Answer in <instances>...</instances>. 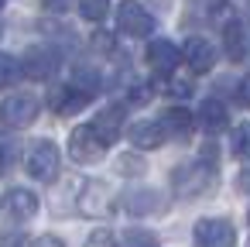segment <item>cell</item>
Wrapping results in <instances>:
<instances>
[{
    "label": "cell",
    "mask_w": 250,
    "mask_h": 247,
    "mask_svg": "<svg viewBox=\"0 0 250 247\" xmlns=\"http://www.w3.org/2000/svg\"><path fill=\"white\" fill-rule=\"evenodd\" d=\"M35 247H65V244H62L59 237H52V233H45V237H38V240H35Z\"/></svg>",
    "instance_id": "83f0119b"
},
{
    "label": "cell",
    "mask_w": 250,
    "mask_h": 247,
    "mask_svg": "<svg viewBox=\"0 0 250 247\" xmlns=\"http://www.w3.org/2000/svg\"><path fill=\"white\" fill-rule=\"evenodd\" d=\"M247 216H250V213H247Z\"/></svg>",
    "instance_id": "836d02e7"
},
{
    "label": "cell",
    "mask_w": 250,
    "mask_h": 247,
    "mask_svg": "<svg viewBox=\"0 0 250 247\" xmlns=\"http://www.w3.org/2000/svg\"><path fill=\"white\" fill-rule=\"evenodd\" d=\"M89 127H93L106 144H113V141L124 134V107H103V110L89 120Z\"/></svg>",
    "instance_id": "7c38bea8"
},
{
    "label": "cell",
    "mask_w": 250,
    "mask_h": 247,
    "mask_svg": "<svg viewBox=\"0 0 250 247\" xmlns=\"http://www.w3.org/2000/svg\"><path fill=\"white\" fill-rule=\"evenodd\" d=\"M79 209H83L86 216H106V213L113 209L110 185H106V182H96V179H89V182L83 185V192H79Z\"/></svg>",
    "instance_id": "52a82bcc"
},
{
    "label": "cell",
    "mask_w": 250,
    "mask_h": 247,
    "mask_svg": "<svg viewBox=\"0 0 250 247\" xmlns=\"http://www.w3.org/2000/svg\"><path fill=\"white\" fill-rule=\"evenodd\" d=\"M0 7H4V0H0Z\"/></svg>",
    "instance_id": "1f68e13d"
},
{
    "label": "cell",
    "mask_w": 250,
    "mask_h": 247,
    "mask_svg": "<svg viewBox=\"0 0 250 247\" xmlns=\"http://www.w3.org/2000/svg\"><path fill=\"white\" fill-rule=\"evenodd\" d=\"M120 199H124V209L134 213V216H147V213L161 209V192L158 189H127Z\"/></svg>",
    "instance_id": "5bb4252c"
},
{
    "label": "cell",
    "mask_w": 250,
    "mask_h": 247,
    "mask_svg": "<svg viewBox=\"0 0 250 247\" xmlns=\"http://www.w3.org/2000/svg\"><path fill=\"white\" fill-rule=\"evenodd\" d=\"M223 48H226L229 62H243L247 59V42H243V24L240 21H229L223 28Z\"/></svg>",
    "instance_id": "e0dca14e"
},
{
    "label": "cell",
    "mask_w": 250,
    "mask_h": 247,
    "mask_svg": "<svg viewBox=\"0 0 250 247\" xmlns=\"http://www.w3.org/2000/svg\"><path fill=\"white\" fill-rule=\"evenodd\" d=\"M236 96H240V103H243V107H250V76H243V79H240Z\"/></svg>",
    "instance_id": "4316f807"
},
{
    "label": "cell",
    "mask_w": 250,
    "mask_h": 247,
    "mask_svg": "<svg viewBox=\"0 0 250 247\" xmlns=\"http://www.w3.org/2000/svg\"><path fill=\"white\" fill-rule=\"evenodd\" d=\"M113 168H117V175H144L147 172V165H144V158L134 151V155H120L117 161H113Z\"/></svg>",
    "instance_id": "44dd1931"
},
{
    "label": "cell",
    "mask_w": 250,
    "mask_h": 247,
    "mask_svg": "<svg viewBox=\"0 0 250 247\" xmlns=\"http://www.w3.org/2000/svg\"><path fill=\"white\" fill-rule=\"evenodd\" d=\"M72 83H76L79 90H86L89 96H96V90H100V72H96L93 66H89V69H86V66H79V69L72 72Z\"/></svg>",
    "instance_id": "ffe728a7"
},
{
    "label": "cell",
    "mask_w": 250,
    "mask_h": 247,
    "mask_svg": "<svg viewBox=\"0 0 250 247\" xmlns=\"http://www.w3.org/2000/svg\"><path fill=\"white\" fill-rule=\"evenodd\" d=\"M4 213H11L18 223H24V220H31L38 213V196L28 192V189H11L4 196Z\"/></svg>",
    "instance_id": "9a60e30c"
},
{
    "label": "cell",
    "mask_w": 250,
    "mask_h": 247,
    "mask_svg": "<svg viewBox=\"0 0 250 247\" xmlns=\"http://www.w3.org/2000/svg\"><path fill=\"white\" fill-rule=\"evenodd\" d=\"M212 182H216V175H212V168L202 165V161H185V165H178V168L171 172V189H175L182 199H192V196L209 192Z\"/></svg>",
    "instance_id": "6da1fadb"
},
{
    "label": "cell",
    "mask_w": 250,
    "mask_h": 247,
    "mask_svg": "<svg viewBox=\"0 0 250 247\" xmlns=\"http://www.w3.org/2000/svg\"><path fill=\"white\" fill-rule=\"evenodd\" d=\"M127 137H130V144H137V151L144 148V151H154V148H161L165 144V127H161V120H141V124H134L130 131H127Z\"/></svg>",
    "instance_id": "4fadbf2b"
},
{
    "label": "cell",
    "mask_w": 250,
    "mask_h": 247,
    "mask_svg": "<svg viewBox=\"0 0 250 247\" xmlns=\"http://www.w3.org/2000/svg\"><path fill=\"white\" fill-rule=\"evenodd\" d=\"M4 168H7V165H4V158H0V172H4Z\"/></svg>",
    "instance_id": "4dcf8cb0"
},
{
    "label": "cell",
    "mask_w": 250,
    "mask_h": 247,
    "mask_svg": "<svg viewBox=\"0 0 250 247\" xmlns=\"http://www.w3.org/2000/svg\"><path fill=\"white\" fill-rule=\"evenodd\" d=\"M55 69H59V52H55V48L35 45V48L24 52V66H21L24 76H31V79H48Z\"/></svg>",
    "instance_id": "ba28073f"
},
{
    "label": "cell",
    "mask_w": 250,
    "mask_h": 247,
    "mask_svg": "<svg viewBox=\"0 0 250 247\" xmlns=\"http://www.w3.org/2000/svg\"><path fill=\"white\" fill-rule=\"evenodd\" d=\"M117 28L120 35H130V38H147L154 31V18L137 4V0H124L117 7Z\"/></svg>",
    "instance_id": "8992f818"
},
{
    "label": "cell",
    "mask_w": 250,
    "mask_h": 247,
    "mask_svg": "<svg viewBox=\"0 0 250 247\" xmlns=\"http://www.w3.org/2000/svg\"><path fill=\"white\" fill-rule=\"evenodd\" d=\"M35 120H38V100L28 96V93L7 96L4 103H0V127L21 131V127H31Z\"/></svg>",
    "instance_id": "277c9868"
},
{
    "label": "cell",
    "mask_w": 250,
    "mask_h": 247,
    "mask_svg": "<svg viewBox=\"0 0 250 247\" xmlns=\"http://www.w3.org/2000/svg\"><path fill=\"white\" fill-rule=\"evenodd\" d=\"M24 168H28L31 179L52 182V179L59 175V148H55L48 137L31 141V148H28V155H24Z\"/></svg>",
    "instance_id": "7a4b0ae2"
},
{
    "label": "cell",
    "mask_w": 250,
    "mask_h": 247,
    "mask_svg": "<svg viewBox=\"0 0 250 247\" xmlns=\"http://www.w3.org/2000/svg\"><path fill=\"white\" fill-rule=\"evenodd\" d=\"M233 244H236V230L229 220L206 216L195 223V247H233Z\"/></svg>",
    "instance_id": "5b68a950"
},
{
    "label": "cell",
    "mask_w": 250,
    "mask_h": 247,
    "mask_svg": "<svg viewBox=\"0 0 250 247\" xmlns=\"http://www.w3.org/2000/svg\"><path fill=\"white\" fill-rule=\"evenodd\" d=\"M233 155L243 158V161H250V124H240L233 131Z\"/></svg>",
    "instance_id": "603a6c76"
},
{
    "label": "cell",
    "mask_w": 250,
    "mask_h": 247,
    "mask_svg": "<svg viewBox=\"0 0 250 247\" xmlns=\"http://www.w3.org/2000/svg\"><path fill=\"white\" fill-rule=\"evenodd\" d=\"M24 240L21 237H4V233H0V247H21Z\"/></svg>",
    "instance_id": "f1b7e54d"
},
{
    "label": "cell",
    "mask_w": 250,
    "mask_h": 247,
    "mask_svg": "<svg viewBox=\"0 0 250 247\" xmlns=\"http://www.w3.org/2000/svg\"><path fill=\"white\" fill-rule=\"evenodd\" d=\"M93 96L86 93V90H79L76 83H65V86H59V90H52V96H48V103H52V110L59 113V117H69V113H79L86 103H89Z\"/></svg>",
    "instance_id": "9c48e42d"
},
{
    "label": "cell",
    "mask_w": 250,
    "mask_h": 247,
    "mask_svg": "<svg viewBox=\"0 0 250 247\" xmlns=\"http://www.w3.org/2000/svg\"><path fill=\"white\" fill-rule=\"evenodd\" d=\"M161 127H165V134H168V137H185V134L195 127V113H188V110L175 107V110H168V113L161 117Z\"/></svg>",
    "instance_id": "ac0fdd59"
},
{
    "label": "cell",
    "mask_w": 250,
    "mask_h": 247,
    "mask_svg": "<svg viewBox=\"0 0 250 247\" xmlns=\"http://www.w3.org/2000/svg\"><path fill=\"white\" fill-rule=\"evenodd\" d=\"M226 107L219 103V100H206V103H199V110H195V124L202 127V131H209V134H216V131H223L226 127Z\"/></svg>",
    "instance_id": "2e32d148"
},
{
    "label": "cell",
    "mask_w": 250,
    "mask_h": 247,
    "mask_svg": "<svg viewBox=\"0 0 250 247\" xmlns=\"http://www.w3.org/2000/svg\"><path fill=\"white\" fill-rule=\"evenodd\" d=\"M42 4H45L52 14H65V11L72 7V0H42Z\"/></svg>",
    "instance_id": "484cf974"
},
{
    "label": "cell",
    "mask_w": 250,
    "mask_h": 247,
    "mask_svg": "<svg viewBox=\"0 0 250 247\" xmlns=\"http://www.w3.org/2000/svg\"><path fill=\"white\" fill-rule=\"evenodd\" d=\"M195 4H202V7H226V0H195Z\"/></svg>",
    "instance_id": "f546056e"
},
{
    "label": "cell",
    "mask_w": 250,
    "mask_h": 247,
    "mask_svg": "<svg viewBox=\"0 0 250 247\" xmlns=\"http://www.w3.org/2000/svg\"><path fill=\"white\" fill-rule=\"evenodd\" d=\"M247 4H250V0H247Z\"/></svg>",
    "instance_id": "d6a6232c"
},
{
    "label": "cell",
    "mask_w": 250,
    "mask_h": 247,
    "mask_svg": "<svg viewBox=\"0 0 250 247\" xmlns=\"http://www.w3.org/2000/svg\"><path fill=\"white\" fill-rule=\"evenodd\" d=\"M86 247H117V240H113V230H93L89 233V240H86Z\"/></svg>",
    "instance_id": "d4e9b609"
},
{
    "label": "cell",
    "mask_w": 250,
    "mask_h": 247,
    "mask_svg": "<svg viewBox=\"0 0 250 247\" xmlns=\"http://www.w3.org/2000/svg\"><path fill=\"white\" fill-rule=\"evenodd\" d=\"M106 141L89 127V124H83V127H76L72 134H69V155H72V161H79V165H96L103 155H106Z\"/></svg>",
    "instance_id": "3957f363"
},
{
    "label": "cell",
    "mask_w": 250,
    "mask_h": 247,
    "mask_svg": "<svg viewBox=\"0 0 250 247\" xmlns=\"http://www.w3.org/2000/svg\"><path fill=\"white\" fill-rule=\"evenodd\" d=\"M182 55H185V62H188V69L199 72V76L216 66V48H212V42H206L202 35H192V38L185 42Z\"/></svg>",
    "instance_id": "30bf717a"
},
{
    "label": "cell",
    "mask_w": 250,
    "mask_h": 247,
    "mask_svg": "<svg viewBox=\"0 0 250 247\" xmlns=\"http://www.w3.org/2000/svg\"><path fill=\"white\" fill-rule=\"evenodd\" d=\"M147 62H151V69H154V72H161V76H171V72L178 69L182 55H178V48H175L171 42H165V38H154V42L147 45Z\"/></svg>",
    "instance_id": "8fae6325"
},
{
    "label": "cell",
    "mask_w": 250,
    "mask_h": 247,
    "mask_svg": "<svg viewBox=\"0 0 250 247\" xmlns=\"http://www.w3.org/2000/svg\"><path fill=\"white\" fill-rule=\"evenodd\" d=\"M120 247H158V237L151 230H127Z\"/></svg>",
    "instance_id": "cb8c5ba5"
},
{
    "label": "cell",
    "mask_w": 250,
    "mask_h": 247,
    "mask_svg": "<svg viewBox=\"0 0 250 247\" xmlns=\"http://www.w3.org/2000/svg\"><path fill=\"white\" fill-rule=\"evenodd\" d=\"M21 76H24V72H21V62H18L14 55H7V52H0V90L14 86Z\"/></svg>",
    "instance_id": "d6986e66"
},
{
    "label": "cell",
    "mask_w": 250,
    "mask_h": 247,
    "mask_svg": "<svg viewBox=\"0 0 250 247\" xmlns=\"http://www.w3.org/2000/svg\"><path fill=\"white\" fill-rule=\"evenodd\" d=\"M79 11H83V18L86 21H106V14H110V4L106 0H79Z\"/></svg>",
    "instance_id": "7402d4cb"
}]
</instances>
